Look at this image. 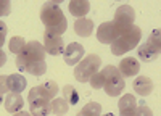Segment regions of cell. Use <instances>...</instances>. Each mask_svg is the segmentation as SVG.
<instances>
[{"label": "cell", "instance_id": "cell-29", "mask_svg": "<svg viewBox=\"0 0 161 116\" xmlns=\"http://www.w3.org/2000/svg\"><path fill=\"white\" fill-rule=\"evenodd\" d=\"M8 92V86H7V76L0 74V95H3Z\"/></svg>", "mask_w": 161, "mask_h": 116}, {"label": "cell", "instance_id": "cell-4", "mask_svg": "<svg viewBox=\"0 0 161 116\" xmlns=\"http://www.w3.org/2000/svg\"><path fill=\"white\" fill-rule=\"evenodd\" d=\"M100 66H102V58L95 53H90L74 66V77L79 82H89L90 77L97 71H100Z\"/></svg>", "mask_w": 161, "mask_h": 116}, {"label": "cell", "instance_id": "cell-7", "mask_svg": "<svg viewBox=\"0 0 161 116\" xmlns=\"http://www.w3.org/2000/svg\"><path fill=\"white\" fill-rule=\"evenodd\" d=\"M159 50H161V41H159V31L155 29L150 37L139 47L137 50V55L142 61H147L150 63L153 60H156L159 57Z\"/></svg>", "mask_w": 161, "mask_h": 116}, {"label": "cell", "instance_id": "cell-15", "mask_svg": "<svg viewBox=\"0 0 161 116\" xmlns=\"http://www.w3.org/2000/svg\"><path fill=\"white\" fill-rule=\"evenodd\" d=\"M132 87H134V90H136L137 95L147 97V95L152 94V90H153V82H152L150 77H147V76H139V77H136V81H134Z\"/></svg>", "mask_w": 161, "mask_h": 116}, {"label": "cell", "instance_id": "cell-19", "mask_svg": "<svg viewBox=\"0 0 161 116\" xmlns=\"http://www.w3.org/2000/svg\"><path fill=\"white\" fill-rule=\"evenodd\" d=\"M69 110V103L64 98H55L50 102V113H53L55 116H63Z\"/></svg>", "mask_w": 161, "mask_h": 116}, {"label": "cell", "instance_id": "cell-9", "mask_svg": "<svg viewBox=\"0 0 161 116\" xmlns=\"http://www.w3.org/2000/svg\"><path fill=\"white\" fill-rule=\"evenodd\" d=\"M123 34H124V31H121L113 21H105V23L100 24V28L97 31V39L102 44H110L111 45V42L116 41V39Z\"/></svg>", "mask_w": 161, "mask_h": 116}, {"label": "cell", "instance_id": "cell-23", "mask_svg": "<svg viewBox=\"0 0 161 116\" xmlns=\"http://www.w3.org/2000/svg\"><path fill=\"white\" fill-rule=\"evenodd\" d=\"M24 47H26V41L21 36H15L10 41V52H13V53H16V55L21 53V52L24 50Z\"/></svg>", "mask_w": 161, "mask_h": 116}, {"label": "cell", "instance_id": "cell-3", "mask_svg": "<svg viewBox=\"0 0 161 116\" xmlns=\"http://www.w3.org/2000/svg\"><path fill=\"white\" fill-rule=\"evenodd\" d=\"M50 98L45 95V92L40 86H36L29 90L28 103H29V113L32 116H48L50 114Z\"/></svg>", "mask_w": 161, "mask_h": 116}, {"label": "cell", "instance_id": "cell-8", "mask_svg": "<svg viewBox=\"0 0 161 116\" xmlns=\"http://www.w3.org/2000/svg\"><path fill=\"white\" fill-rule=\"evenodd\" d=\"M134 19H136V11H134V8L130 5H121V7L116 8L113 23L121 31L126 32L134 26Z\"/></svg>", "mask_w": 161, "mask_h": 116}, {"label": "cell", "instance_id": "cell-2", "mask_svg": "<svg viewBox=\"0 0 161 116\" xmlns=\"http://www.w3.org/2000/svg\"><path fill=\"white\" fill-rule=\"evenodd\" d=\"M142 39V29L139 26H132L129 31H126L123 36H119L116 41L111 42V53L113 55H123L126 52L136 48Z\"/></svg>", "mask_w": 161, "mask_h": 116}, {"label": "cell", "instance_id": "cell-24", "mask_svg": "<svg viewBox=\"0 0 161 116\" xmlns=\"http://www.w3.org/2000/svg\"><path fill=\"white\" fill-rule=\"evenodd\" d=\"M40 89L44 90L45 95H47L50 100L58 94V84H57L55 81H47V82H44V84H40Z\"/></svg>", "mask_w": 161, "mask_h": 116}, {"label": "cell", "instance_id": "cell-30", "mask_svg": "<svg viewBox=\"0 0 161 116\" xmlns=\"http://www.w3.org/2000/svg\"><path fill=\"white\" fill-rule=\"evenodd\" d=\"M5 63H7V55H5V52L0 48V68H2Z\"/></svg>", "mask_w": 161, "mask_h": 116}, {"label": "cell", "instance_id": "cell-6", "mask_svg": "<svg viewBox=\"0 0 161 116\" xmlns=\"http://www.w3.org/2000/svg\"><path fill=\"white\" fill-rule=\"evenodd\" d=\"M102 71L105 74V84H103L105 92L108 94L110 97L119 95L124 90V77L119 74L118 68L108 64V66H105Z\"/></svg>", "mask_w": 161, "mask_h": 116}, {"label": "cell", "instance_id": "cell-12", "mask_svg": "<svg viewBox=\"0 0 161 116\" xmlns=\"http://www.w3.org/2000/svg\"><path fill=\"white\" fill-rule=\"evenodd\" d=\"M118 71H119V74L123 76V77H132V76L139 74V71H140V63H139L137 58L127 57V58H124L123 61L119 63Z\"/></svg>", "mask_w": 161, "mask_h": 116}, {"label": "cell", "instance_id": "cell-14", "mask_svg": "<svg viewBox=\"0 0 161 116\" xmlns=\"http://www.w3.org/2000/svg\"><path fill=\"white\" fill-rule=\"evenodd\" d=\"M3 103H5V110L13 114V113H18V111L23 110V107H24V98L21 97V94L8 92V95H7L5 100H3Z\"/></svg>", "mask_w": 161, "mask_h": 116}, {"label": "cell", "instance_id": "cell-32", "mask_svg": "<svg viewBox=\"0 0 161 116\" xmlns=\"http://www.w3.org/2000/svg\"><path fill=\"white\" fill-rule=\"evenodd\" d=\"M100 116H102V114H100ZM103 116H114V114H113V113H106V114H103Z\"/></svg>", "mask_w": 161, "mask_h": 116}, {"label": "cell", "instance_id": "cell-22", "mask_svg": "<svg viewBox=\"0 0 161 116\" xmlns=\"http://www.w3.org/2000/svg\"><path fill=\"white\" fill-rule=\"evenodd\" d=\"M63 98L68 102L69 105H76V103L79 102V94H77V90L71 84H66L63 87Z\"/></svg>", "mask_w": 161, "mask_h": 116}, {"label": "cell", "instance_id": "cell-1", "mask_svg": "<svg viewBox=\"0 0 161 116\" xmlns=\"http://www.w3.org/2000/svg\"><path fill=\"white\" fill-rule=\"evenodd\" d=\"M40 19H42L45 31L61 36L66 28H68V21H66L63 11L57 2H45L40 8Z\"/></svg>", "mask_w": 161, "mask_h": 116}, {"label": "cell", "instance_id": "cell-18", "mask_svg": "<svg viewBox=\"0 0 161 116\" xmlns=\"http://www.w3.org/2000/svg\"><path fill=\"white\" fill-rule=\"evenodd\" d=\"M93 31V23L92 19H87V18H79L76 19L74 23V32L80 37H89Z\"/></svg>", "mask_w": 161, "mask_h": 116}, {"label": "cell", "instance_id": "cell-11", "mask_svg": "<svg viewBox=\"0 0 161 116\" xmlns=\"http://www.w3.org/2000/svg\"><path fill=\"white\" fill-rule=\"evenodd\" d=\"M84 53H86V50H84L82 45L77 44V42H71L68 47L64 48V52H63L64 63H66V64H73V66H76V64H77L80 60H82Z\"/></svg>", "mask_w": 161, "mask_h": 116}, {"label": "cell", "instance_id": "cell-13", "mask_svg": "<svg viewBox=\"0 0 161 116\" xmlns=\"http://www.w3.org/2000/svg\"><path fill=\"white\" fill-rule=\"evenodd\" d=\"M118 108H119V116H134L137 110V100L134 95L127 94L123 95L118 103Z\"/></svg>", "mask_w": 161, "mask_h": 116}, {"label": "cell", "instance_id": "cell-21", "mask_svg": "<svg viewBox=\"0 0 161 116\" xmlns=\"http://www.w3.org/2000/svg\"><path fill=\"white\" fill-rule=\"evenodd\" d=\"M100 114H102V105L95 102H90L76 116H100Z\"/></svg>", "mask_w": 161, "mask_h": 116}, {"label": "cell", "instance_id": "cell-26", "mask_svg": "<svg viewBox=\"0 0 161 116\" xmlns=\"http://www.w3.org/2000/svg\"><path fill=\"white\" fill-rule=\"evenodd\" d=\"M134 116H153V111L147 105H143V102H142L140 105H137V110H136V114Z\"/></svg>", "mask_w": 161, "mask_h": 116}, {"label": "cell", "instance_id": "cell-28", "mask_svg": "<svg viewBox=\"0 0 161 116\" xmlns=\"http://www.w3.org/2000/svg\"><path fill=\"white\" fill-rule=\"evenodd\" d=\"M7 24L3 21H0V48H2V45L5 44V36H7Z\"/></svg>", "mask_w": 161, "mask_h": 116}, {"label": "cell", "instance_id": "cell-33", "mask_svg": "<svg viewBox=\"0 0 161 116\" xmlns=\"http://www.w3.org/2000/svg\"><path fill=\"white\" fill-rule=\"evenodd\" d=\"M2 103H3V98H2V95H0V105H2Z\"/></svg>", "mask_w": 161, "mask_h": 116}, {"label": "cell", "instance_id": "cell-10", "mask_svg": "<svg viewBox=\"0 0 161 116\" xmlns=\"http://www.w3.org/2000/svg\"><path fill=\"white\" fill-rule=\"evenodd\" d=\"M44 48H45V53L50 55H60L64 52V42L61 36L57 34H52V32H44Z\"/></svg>", "mask_w": 161, "mask_h": 116}, {"label": "cell", "instance_id": "cell-20", "mask_svg": "<svg viewBox=\"0 0 161 116\" xmlns=\"http://www.w3.org/2000/svg\"><path fill=\"white\" fill-rule=\"evenodd\" d=\"M19 71L31 73L34 76H42L47 71V64H45V61H34V63H29V64H26V66H23Z\"/></svg>", "mask_w": 161, "mask_h": 116}, {"label": "cell", "instance_id": "cell-25", "mask_svg": "<svg viewBox=\"0 0 161 116\" xmlns=\"http://www.w3.org/2000/svg\"><path fill=\"white\" fill-rule=\"evenodd\" d=\"M89 82H90V86H92L93 89H102L103 84H105V74H103V71H97V73L89 79Z\"/></svg>", "mask_w": 161, "mask_h": 116}, {"label": "cell", "instance_id": "cell-5", "mask_svg": "<svg viewBox=\"0 0 161 116\" xmlns=\"http://www.w3.org/2000/svg\"><path fill=\"white\" fill-rule=\"evenodd\" d=\"M45 55L47 53H45L44 45L37 41H31V42L26 44V47L21 53L16 55V66H18V69H21L23 66H26V64H29V63L44 61Z\"/></svg>", "mask_w": 161, "mask_h": 116}, {"label": "cell", "instance_id": "cell-31", "mask_svg": "<svg viewBox=\"0 0 161 116\" xmlns=\"http://www.w3.org/2000/svg\"><path fill=\"white\" fill-rule=\"evenodd\" d=\"M13 116H32L31 113H28V111H18V113H13Z\"/></svg>", "mask_w": 161, "mask_h": 116}, {"label": "cell", "instance_id": "cell-16", "mask_svg": "<svg viewBox=\"0 0 161 116\" xmlns=\"http://www.w3.org/2000/svg\"><path fill=\"white\" fill-rule=\"evenodd\" d=\"M7 86H8V92L21 94L26 89V77H23L21 74H10L7 76Z\"/></svg>", "mask_w": 161, "mask_h": 116}, {"label": "cell", "instance_id": "cell-27", "mask_svg": "<svg viewBox=\"0 0 161 116\" xmlns=\"http://www.w3.org/2000/svg\"><path fill=\"white\" fill-rule=\"evenodd\" d=\"M10 2L8 0H0V16H8L10 15Z\"/></svg>", "mask_w": 161, "mask_h": 116}, {"label": "cell", "instance_id": "cell-17", "mask_svg": "<svg viewBox=\"0 0 161 116\" xmlns=\"http://www.w3.org/2000/svg\"><path fill=\"white\" fill-rule=\"evenodd\" d=\"M90 10V3L87 0H73L69 2V13L76 18H84V15H87Z\"/></svg>", "mask_w": 161, "mask_h": 116}]
</instances>
